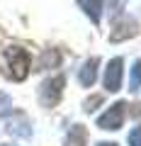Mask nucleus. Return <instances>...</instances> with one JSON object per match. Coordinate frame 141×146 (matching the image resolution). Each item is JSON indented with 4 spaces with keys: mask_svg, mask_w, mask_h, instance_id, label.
<instances>
[{
    "mask_svg": "<svg viewBox=\"0 0 141 146\" xmlns=\"http://www.w3.org/2000/svg\"><path fill=\"white\" fill-rule=\"evenodd\" d=\"M3 58H5V68H3V73H5L10 80L20 83V80H24L27 76H29L32 56H29L27 49H22V46H7L5 54H3Z\"/></svg>",
    "mask_w": 141,
    "mask_h": 146,
    "instance_id": "f257e3e1",
    "label": "nucleus"
},
{
    "mask_svg": "<svg viewBox=\"0 0 141 146\" xmlns=\"http://www.w3.org/2000/svg\"><path fill=\"white\" fill-rule=\"evenodd\" d=\"M63 88H66V76H51V78H46L42 83V88H39V102L44 105V107H56L58 100H61L63 95Z\"/></svg>",
    "mask_w": 141,
    "mask_h": 146,
    "instance_id": "f03ea898",
    "label": "nucleus"
},
{
    "mask_svg": "<svg viewBox=\"0 0 141 146\" xmlns=\"http://www.w3.org/2000/svg\"><path fill=\"white\" fill-rule=\"evenodd\" d=\"M124 112H126V102H115L107 107V112H102V115L97 117V127L105 131H117L122 129V124H124Z\"/></svg>",
    "mask_w": 141,
    "mask_h": 146,
    "instance_id": "7ed1b4c3",
    "label": "nucleus"
},
{
    "mask_svg": "<svg viewBox=\"0 0 141 146\" xmlns=\"http://www.w3.org/2000/svg\"><path fill=\"white\" fill-rule=\"evenodd\" d=\"M5 131L17 139H29L32 136V124L22 112H12L10 117H5Z\"/></svg>",
    "mask_w": 141,
    "mask_h": 146,
    "instance_id": "20e7f679",
    "label": "nucleus"
},
{
    "mask_svg": "<svg viewBox=\"0 0 141 146\" xmlns=\"http://www.w3.org/2000/svg\"><path fill=\"white\" fill-rule=\"evenodd\" d=\"M122 73H124V61L117 56L105 68V88L110 90V93H117L122 88Z\"/></svg>",
    "mask_w": 141,
    "mask_h": 146,
    "instance_id": "39448f33",
    "label": "nucleus"
},
{
    "mask_svg": "<svg viewBox=\"0 0 141 146\" xmlns=\"http://www.w3.org/2000/svg\"><path fill=\"white\" fill-rule=\"evenodd\" d=\"M139 34V25L134 20H119L115 22V29L110 32V42H122V39H129V36H136Z\"/></svg>",
    "mask_w": 141,
    "mask_h": 146,
    "instance_id": "423d86ee",
    "label": "nucleus"
},
{
    "mask_svg": "<svg viewBox=\"0 0 141 146\" xmlns=\"http://www.w3.org/2000/svg\"><path fill=\"white\" fill-rule=\"evenodd\" d=\"M97 66H100L97 58H88V61L83 63V68H80V73H78V80H80L83 88H93V83L97 80Z\"/></svg>",
    "mask_w": 141,
    "mask_h": 146,
    "instance_id": "0eeeda50",
    "label": "nucleus"
},
{
    "mask_svg": "<svg viewBox=\"0 0 141 146\" xmlns=\"http://www.w3.org/2000/svg\"><path fill=\"white\" fill-rule=\"evenodd\" d=\"M85 144H88V129L83 124H73L66 141H63V146H85Z\"/></svg>",
    "mask_w": 141,
    "mask_h": 146,
    "instance_id": "6e6552de",
    "label": "nucleus"
},
{
    "mask_svg": "<svg viewBox=\"0 0 141 146\" xmlns=\"http://www.w3.org/2000/svg\"><path fill=\"white\" fill-rule=\"evenodd\" d=\"M102 3L105 0H78V5L83 7V12L95 25H100V17H102Z\"/></svg>",
    "mask_w": 141,
    "mask_h": 146,
    "instance_id": "1a4fd4ad",
    "label": "nucleus"
},
{
    "mask_svg": "<svg viewBox=\"0 0 141 146\" xmlns=\"http://www.w3.org/2000/svg\"><path fill=\"white\" fill-rule=\"evenodd\" d=\"M58 61H61V54L56 49H49L42 56V61H39V68H54V66H58Z\"/></svg>",
    "mask_w": 141,
    "mask_h": 146,
    "instance_id": "9d476101",
    "label": "nucleus"
},
{
    "mask_svg": "<svg viewBox=\"0 0 141 146\" xmlns=\"http://www.w3.org/2000/svg\"><path fill=\"white\" fill-rule=\"evenodd\" d=\"M139 88H141V58L134 61V66H131V78H129V90L131 93H136Z\"/></svg>",
    "mask_w": 141,
    "mask_h": 146,
    "instance_id": "9b49d317",
    "label": "nucleus"
},
{
    "mask_svg": "<svg viewBox=\"0 0 141 146\" xmlns=\"http://www.w3.org/2000/svg\"><path fill=\"white\" fill-rule=\"evenodd\" d=\"M100 102H102V95H93V98H88V100H85V105H83V110H85V112H93V110L97 107Z\"/></svg>",
    "mask_w": 141,
    "mask_h": 146,
    "instance_id": "f8f14e48",
    "label": "nucleus"
},
{
    "mask_svg": "<svg viewBox=\"0 0 141 146\" xmlns=\"http://www.w3.org/2000/svg\"><path fill=\"white\" fill-rule=\"evenodd\" d=\"M129 146H141V127H134L129 131Z\"/></svg>",
    "mask_w": 141,
    "mask_h": 146,
    "instance_id": "ddd939ff",
    "label": "nucleus"
},
{
    "mask_svg": "<svg viewBox=\"0 0 141 146\" xmlns=\"http://www.w3.org/2000/svg\"><path fill=\"white\" fill-rule=\"evenodd\" d=\"M97 146H117V144H112V141H102V144H97Z\"/></svg>",
    "mask_w": 141,
    "mask_h": 146,
    "instance_id": "4468645a",
    "label": "nucleus"
},
{
    "mask_svg": "<svg viewBox=\"0 0 141 146\" xmlns=\"http://www.w3.org/2000/svg\"><path fill=\"white\" fill-rule=\"evenodd\" d=\"M0 146H10V144H0Z\"/></svg>",
    "mask_w": 141,
    "mask_h": 146,
    "instance_id": "2eb2a0df",
    "label": "nucleus"
}]
</instances>
